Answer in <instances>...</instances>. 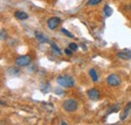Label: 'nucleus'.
I'll return each instance as SVG.
<instances>
[{"mask_svg": "<svg viewBox=\"0 0 131 125\" xmlns=\"http://www.w3.org/2000/svg\"><path fill=\"white\" fill-rule=\"evenodd\" d=\"M87 94H88V97H89L92 101H97V100H99V98H100V96H101L100 91H99L98 89H96V88H92V89L88 90Z\"/></svg>", "mask_w": 131, "mask_h": 125, "instance_id": "nucleus-6", "label": "nucleus"}, {"mask_svg": "<svg viewBox=\"0 0 131 125\" xmlns=\"http://www.w3.org/2000/svg\"><path fill=\"white\" fill-rule=\"evenodd\" d=\"M63 108L68 113H73V112H76L78 110L79 103H78V101L76 99L70 98V99H67L63 103Z\"/></svg>", "mask_w": 131, "mask_h": 125, "instance_id": "nucleus-2", "label": "nucleus"}, {"mask_svg": "<svg viewBox=\"0 0 131 125\" xmlns=\"http://www.w3.org/2000/svg\"><path fill=\"white\" fill-rule=\"evenodd\" d=\"M61 31H62V32H63L64 34H66L67 36H69L70 38H74V37H75L73 33H71L70 31H68L67 29H66V28H64V27H63V28H61Z\"/></svg>", "mask_w": 131, "mask_h": 125, "instance_id": "nucleus-17", "label": "nucleus"}, {"mask_svg": "<svg viewBox=\"0 0 131 125\" xmlns=\"http://www.w3.org/2000/svg\"><path fill=\"white\" fill-rule=\"evenodd\" d=\"M50 47H51V49H52L54 53H57V55H62V50H61V48L58 47L54 43H51V44H50Z\"/></svg>", "mask_w": 131, "mask_h": 125, "instance_id": "nucleus-13", "label": "nucleus"}, {"mask_svg": "<svg viewBox=\"0 0 131 125\" xmlns=\"http://www.w3.org/2000/svg\"><path fill=\"white\" fill-rule=\"evenodd\" d=\"M34 34H35V36H36V38H37V40H38L39 43H41V44L49 43V39H48L41 32H39V31H35Z\"/></svg>", "mask_w": 131, "mask_h": 125, "instance_id": "nucleus-9", "label": "nucleus"}, {"mask_svg": "<svg viewBox=\"0 0 131 125\" xmlns=\"http://www.w3.org/2000/svg\"><path fill=\"white\" fill-rule=\"evenodd\" d=\"M7 33H6V31L4 30V29H1V40H4V39H6L7 37Z\"/></svg>", "mask_w": 131, "mask_h": 125, "instance_id": "nucleus-19", "label": "nucleus"}, {"mask_svg": "<svg viewBox=\"0 0 131 125\" xmlns=\"http://www.w3.org/2000/svg\"><path fill=\"white\" fill-rule=\"evenodd\" d=\"M106 82H107L108 86H110V87H118L122 83L120 76H118L117 74H111V75H109L107 77V79H106Z\"/></svg>", "mask_w": 131, "mask_h": 125, "instance_id": "nucleus-3", "label": "nucleus"}, {"mask_svg": "<svg viewBox=\"0 0 131 125\" xmlns=\"http://www.w3.org/2000/svg\"><path fill=\"white\" fill-rule=\"evenodd\" d=\"M102 1H103V0H88L87 5H88V6H96V5L100 4Z\"/></svg>", "mask_w": 131, "mask_h": 125, "instance_id": "nucleus-15", "label": "nucleus"}, {"mask_svg": "<svg viewBox=\"0 0 131 125\" xmlns=\"http://www.w3.org/2000/svg\"><path fill=\"white\" fill-rule=\"evenodd\" d=\"M56 93L58 94V95H64V91H63V90L61 91V90L58 88V89H56Z\"/></svg>", "mask_w": 131, "mask_h": 125, "instance_id": "nucleus-21", "label": "nucleus"}, {"mask_svg": "<svg viewBox=\"0 0 131 125\" xmlns=\"http://www.w3.org/2000/svg\"><path fill=\"white\" fill-rule=\"evenodd\" d=\"M118 58L121 59V60H125V61H128L131 60V50L128 48H124L122 50H120L118 54H117Z\"/></svg>", "mask_w": 131, "mask_h": 125, "instance_id": "nucleus-7", "label": "nucleus"}, {"mask_svg": "<svg viewBox=\"0 0 131 125\" xmlns=\"http://www.w3.org/2000/svg\"><path fill=\"white\" fill-rule=\"evenodd\" d=\"M61 21H62V20H61V18H60V17L52 16V17L49 18V20H48V26H49V29L54 30V29L60 25Z\"/></svg>", "mask_w": 131, "mask_h": 125, "instance_id": "nucleus-5", "label": "nucleus"}, {"mask_svg": "<svg viewBox=\"0 0 131 125\" xmlns=\"http://www.w3.org/2000/svg\"><path fill=\"white\" fill-rule=\"evenodd\" d=\"M31 62V57L28 55H24V56H19L15 60V64L18 67H26Z\"/></svg>", "mask_w": 131, "mask_h": 125, "instance_id": "nucleus-4", "label": "nucleus"}, {"mask_svg": "<svg viewBox=\"0 0 131 125\" xmlns=\"http://www.w3.org/2000/svg\"><path fill=\"white\" fill-rule=\"evenodd\" d=\"M119 109H120V104H115V105H113L111 108H109L108 112H107V114H111V113L117 112Z\"/></svg>", "mask_w": 131, "mask_h": 125, "instance_id": "nucleus-14", "label": "nucleus"}, {"mask_svg": "<svg viewBox=\"0 0 131 125\" xmlns=\"http://www.w3.org/2000/svg\"><path fill=\"white\" fill-rule=\"evenodd\" d=\"M61 124H68V123L65 122V121H62V122H61Z\"/></svg>", "mask_w": 131, "mask_h": 125, "instance_id": "nucleus-22", "label": "nucleus"}, {"mask_svg": "<svg viewBox=\"0 0 131 125\" xmlns=\"http://www.w3.org/2000/svg\"><path fill=\"white\" fill-rule=\"evenodd\" d=\"M65 54L67 55V56H72V55H73V50H72L71 48H66Z\"/></svg>", "mask_w": 131, "mask_h": 125, "instance_id": "nucleus-20", "label": "nucleus"}, {"mask_svg": "<svg viewBox=\"0 0 131 125\" xmlns=\"http://www.w3.org/2000/svg\"><path fill=\"white\" fill-rule=\"evenodd\" d=\"M58 84L63 88H73L75 86V80L73 77L68 75H62L59 76L57 79Z\"/></svg>", "mask_w": 131, "mask_h": 125, "instance_id": "nucleus-1", "label": "nucleus"}, {"mask_svg": "<svg viewBox=\"0 0 131 125\" xmlns=\"http://www.w3.org/2000/svg\"><path fill=\"white\" fill-rule=\"evenodd\" d=\"M104 13H105V15L107 16V17H109V16L112 14V9L110 8L109 5H105V7H104Z\"/></svg>", "mask_w": 131, "mask_h": 125, "instance_id": "nucleus-16", "label": "nucleus"}, {"mask_svg": "<svg viewBox=\"0 0 131 125\" xmlns=\"http://www.w3.org/2000/svg\"><path fill=\"white\" fill-rule=\"evenodd\" d=\"M14 15L19 20H25V19L28 18V14L26 12H24V11H15Z\"/></svg>", "mask_w": 131, "mask_h": 125, "instance_id": "nucleus-10", "label": "nucleus"}, {"mask_svg": "<svg viewBox=\"0 0 131 125\" xmlns=\"http://www.w3.org/2000/svg\"><path fill=\"white\" fill-rule=\"evenodd\" d=\"M131 113V102L130 103H128L127 105H126V107L123 109V111L121 112V114H120V119L123 121V120H125L128 116H129V114Z\"/></svg>", "mask_w": 131, "mask_h": 125, "instance_id": "nucleus-8", "label": "nucleus"}, {"mask_svg": "<svg viewBox=\"0 0 131 125\" xmlns=\"http://www.w3.org/2000/svg\"><path fill=\"white\" fill-rule=\"evenodd\" d=\"M89 74H90V77L92 78V80H93L94 82H97L99 80V76L95 69H91V70L89 71Z\"/></svg>", "mask_w": 131, "mask_h": 125, "instance_id": "nucleus-12", "label": "nucleus"}, {"mask_svg": "<svg viewBox=\"0 0 131 125\" xmlns=\"http://www.w3.org/2000/svg\"><path fill=\"white\" fill-rule=\"evenodd\" d=\"M7 72H8V74H9L10 76H17V75L20 74V70H19L18 68H15V67L9 68V69L7 70Z\"/></svg>", "mask_w": 131, "mask_h": 125, "instance_id": "nucleus-11", "label": "nucleus"}, {"mask_svg": "<svg viewBox=\"0 0 131 125\" xmlns=\"http://www.w3.org/2000/svg\"><path fill=\"white\" fill-rule=\"evenodd\" d=\"M128 7H129V10H130V11H131V3H130V4H129V6H128Z\"/></svg>", "mask_w": 131, "mask_h": 125, "instance_id": "nucleus-23", "label": "nucleus"}, {"mask_svg": "<svg viewBox=\"0 0 131 125\" xmlns=\"http://www.w3.org/2000/svg\"><path fill=\"white\" fill-rule=\"evenodd\" d=\"M69 48H71L73 51H75V50H77V49L79 48V46H78L77 44H75V43H71V44L69 45Z\"/></svg>", "mask_w": 131, "mask_h": 125, "instance_id": "nucleus-18", "label": "nucleus"}]
</instances>
